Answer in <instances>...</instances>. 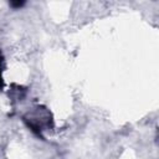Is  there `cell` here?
Instances as JSON below:
<instances>
[{
	"label": "cell",
	"instance_id": "6da1fadb",
	"mask_svg": "<svg viewBox=\"0 0 159 159\" xmlns=\"http://www.w3.org/2000/svg\"><path fill=\"white\" fill-rule=\"evenodd\" d=\"M4 68V57H2V53L0 51V91L2 89V86H4V81H2V70Z\"/></svg>",
	"mask_w": 159,
	"mask_h": 159
},
{
	"label": "cell",
	"instance_id": "7a4b0ae2",
	"mask_svg": "<svg viewBox=\"0 0 159 159\" xmlns=\"http://www.w3.org/2000/svg\"><path fill=\"white\" fill-rule=\"evenodd\" d=\"M9 4H10L11 7H14V9H19V7H21V6L25 5V1H10Z\"/></svg>",
	"mask_w": 159,
	"mask_h": 159
}]
</instances>
